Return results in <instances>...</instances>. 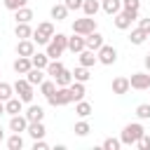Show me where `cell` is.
Returning a JSON list of instances; mask_svg holds the SVG:
<instances>
[{
	"label": "cell",
	"instance_id": "cell-1",
	"mask_svg": "<svg viewBox=\"0 0 150 150\" xmlns=\"http://www.w3.org/2000/svg\"><path fill=\"white\" fill-rule=\"evenodd\" d=\"M145 134V129H143V124H138V122H131V124H127L124 129H122V145H136L138 141H141V136Z\"/></svg>",
	"mask_w": 150,
	"mask_h": 150
},
{
	"label": "cell",
	"instance_id": "cell-2",
	"mask_svg": "<svg viewBox=\"0 0 150 150\" xmlns=\"http://www.w3.org/2000/svg\"><path fill=\"white\" fill-rule=\"evenodd\" d=\"M54 38V23L52 21H42V23H38V28L33 30V42L35 45H49V40Z\"/></svg>",
	"mask_w": 150,
	"mask_h": 150
},
{
	"label": "cell",
	"instance_id": "cell-3",
	"mask_svg": "<svg viewBox=\"0 0 150 150\" xmlns=\"http://www.w3.org/2000/svg\"><path fill=\"white\" fill-rule=\"evenodd\" d=\"M66 49H68V38H66L63 33H54V38H52L49 45H47V56H49V59H59Z\"/></svg>",
	"mask_w": 150,
	"mask_h": 150
},
{
	"label": "cell",
	"instance_id": "cell-4",
	"mask_svg": "<svg viewBox=\"0 0 150 150\" xmlns=\"http://www.w3.org/2000/svg\"><path fill=\"white\" fill-rule=\"evenodd\" d=\"M47 101H49V105H68L70 101H73V94H70V87H56V91L52 94V96H47Z\"/></svg>",
	"mask_w": 150,
	"mask_h": 150
},
{
	"label": "cell",
	"instance_id": "cell-5",
	"mask_svg": "<svg viewBox=\"0 0 150 150\" xmlns=\"http://www.w3.org/2000/svg\"><path fill=\"white\" fill-rule=\"evenodd\" d=\"M96 30V19L94 16H84V19H75L73 21V33H80V35H89Z\"/></svg>",
	"mask_w": 150,
	"mask_h": 150
},
{
	"label": "cell",
	"instance_id": "cell-6",
	"mask_svg": "<svg viewBox=\"0 0 150 150\" xmlns=\"http://www.w3.org/2000/svg\"><path fill=\"white\" fill-rule=\"evenodd\" d=\"M14 91H16V96H19L23 103H30V101H33V96H35V94H33V84H30L26 77L14 82Z\"/></svg>",
	"mask_w": 150,
	"mask_h": 150
},
{
	"label": "cell",
	"instance_id": "cell-7",
	"mask_svg": "<svg viewBox=\"0 0 150 150\" xmlns=\"http://www.w3.org/2000/svg\"><path fill=\"white\" fill-rule=\"evenodd\" d=\"M136 19H138V12H127V9H122V12H117V14H115L112 23H115V28L127 30V28L131 26V21H136Z\"/></svg>",
	"mask_w": 150,
	"mask_h": 150
},
{
	"label": "cell",
	"instance_id": "cell-8",
	"mask_svg": "<svg viewBox=\"0 0 150 150\" xmlns=\"http://www.w3.org/2000/svg\"><path fill=\"white\" fill-rule=\"evenodd\" d=\"M129 82H131V89H138V91L150 89V73L148 70H138V73H134L129 77Z\"/></svg>",
	"mask_w": 150,
	"mask_h": 150
},
{
	"label": "cell",
	"instance_id": "cell-9",
	"mask_svg": "<svg viewBox=\"0 0 150 150\" xmlns=\"http://www.w3.org/2000/svg\"><path fill=\"white\" fill-rule=\"evenodd\" d=\"M96 56H98V63H103V66H112V63L117 61V49L110 47V45H103V47L96 52Z\"/></svg>",
	"mask_w": 150,
	"mask_h": 150
},
{
	"label": "cell",
	"instance_id": "cell-10",
	"mask_svg": "<svg viewBox=\"0 0 150 150\" xmlns=\"http://www.w3.org/2000/svg\"><path fill=\"white\" fill-rule=\"evenodd\" d=\"M28 129V117L26 115H12V120H9V131H16V134H21V131H26Z\"/></svg>",
	"mask_w": 150,
	"mask_h": 150
},
{
	"label": "cell",
	"instance_id": "cell-11",
	"mask_svg": "<svg viewBox=\"0 0 150 150\" xmlns=\"http://www.w3.org/2000/svg\"><path fill=\"white\" fill-rule=\"evenodd\" d=\"M68 49H70L73 54H80L82 49H87V40H84V35L75 33L73 38H68Z\"/></svg>",
	"mask_w": 150,
	"mask_h": 150
},
{
	"label": "cell",
	"instance_id": "cell-12",
	"mask_svg": "<svg viewBox=\"0 0 150 150\" xmlns=\"http://www.w3.org/2000/svg\"><path fill=\"white\" fill-rule=\"evenodd\" d=\"M16 54L30 59V56L35 54V42H33V38H28V40H19V45H16Z\"/></svg>",
	"mask_w": 150,
	"mask_h": 150
},
{
	"label": "cell",
	"instance_id": "cell-13",
	"mask_svg": "<svg viewBox=\"0 0 150 150\" xmlns=\"http://www.w3.org/2000/svg\"><path fill=\"white\" fill-rule=\"evenodd\" d=\"M84 40H87V49H91V52H98L105 42H103V35L101 33H89V35H84Z\"/></svg>",
	"mask_w": 150,
	"mask_h": 150
},
{
	"label": "cell",
	"instance_id": "cell-14",
	"mask_svg": "<svg viewBox=\"0 0 150 150\" xmlns=\"http://www.w3.org/2000/svg\"><path fill=\"white\" fill-rule=\"evenodd\" d=\"M12 68H14V73H19V75H26V73L33 68V61H30L28 56H19V59L12 63Z\"/></svg>",
	"mask_w": 150,
	"mask_h": 150
},
{
	"label": "cell",
	"instance_id": "cell-15",
	"mask_svg": "<svg viewBox=\"0 0 150 150\" xmlns=\"http://www.w3.org/2000/svg\"><path fill=\"white\" fill-rule=\"evenodd\" d=\"M28 136L33 138V141H38V138H45V134H47V129H45V124L42 122H28Z\"/></svg>",
	"mask_w": 150,
	"mask_h": 150
},
{
	"label": "cell",
	"instance_id": "cell-16",
	"mask_svg": "<svg viewBox=\"0 0 150 150\" xmlns=\"http://www.w3.org/2000/svg\"><path fill=\"white\" fill-rule=\"evenodd\" d=\"M77 56H80V66L91 68L94 63H98V56H96V52H91V49H82Z\"/></svg>",
	"mask_w": 150,
	"mask_h": 150
},
{
	"label": "cell",
	"instance_id": "cell-17",
	"mask_svg": "<svg viewBox=\"0 0 150 150\" xmlns=\"http://www.w3.org/2000/svg\"><path fill=\"white\" fill-rule=\"evenodd\" d=\"M5 110H7V115H19V112H23V101L16 96H12L9 101H5Z\"/></svg>",
	"mask_w": 150,
	"mask_h": 150
},
{
	"label": "cell",
	"instance_id": "cell-18",
	"mask_svg": "<svg viewBox=\"0 0 150 150\" xmlns=\"http://www.w3.org/2000/svg\"><path fill=\"white\" fill-rule=\"evenodd\" d=\"M129 89H131L129 77H115L112 80V94H127Z\"/></svg>",
	"mask_w": 150,
	"mask_h": 150
},
{
	"label": "cell",
	"instance_id": "cell-19",
	"mask_svg": "<svg viewBox=\"0 0 150 150\" xmlns=\"http://www.w3.org/2000/svg\"><path fill=\"white\" fill-rule=\"evenodd\" d=\"M101 9L110 16H115L117 12H122V0H103L101 2Z\"/></svg>",
	"mask_w": 150,
	"mask_h": 150
},
{
	"label": "cell",
	"instance_id": "cell-20",
	"mask_svg": "<svg viewBox=\"0 0 150 150\" xmlns=\"http://www.w3.org/2000/svg\"><path fill=\"white\" fill-rule=\"evenodd\" d=\"M26 80H28L33 87H35V84H42V82H45V73H42V68H35V66H33V68L26 73Z\"/></svg>",
	"mask_w": 150,
	"mask_h": 150
},
{
	"label": "cell",
	"instance_id": "cell-21",
	"mask_svg": "<svg viewBox=\"0 0 150 150\" xmlns=\"http://www.w3.org/2000/svg\"><path fill=\"white\" fill-rule=\"evenodd\" d=\"M23 115L28 117V122H42L45 110H42V105H28V110H26Z\"/></svg>",
	"mask_w": 150,
	"mask_h": 150
},
{
	"label": "cell",
	"instance_id": "cell-22",
	"mask_svg": "<svg viewBox=\"0 0 150 150\" xmlns=\"http://www.w3.org/2000/svg\"><path fill=\"white\" fill-rule=\"evenodd\" d=\"M54 80H56V87H70L75 77H73V73H70L68 68H63V70H61V73H59Z\"/></svg>",
	"mask_w": 150,
	"mask_h": 150
},
{
	"label": "cell",
	"instance_id": "cell-23",
	"mask_svg": "<svg viewBox=\"0 0 150 150\" xmlns=\"http://www.w3.org/2000/svg\"><path fill=\"white\" fill-rule=\"evenodd\" d=\"M70 94H73V101L77 103V101H82L84 98V94H87V89H84V82H77V80H73V84H70Z\"/></svg>",
	"mask_w": 150,
	"mask_h": 150
},
{
	"label": "cell",
	"instance_id": "cell-24",
	"mask_svg": "<svg viewBox=\"0 0 150 150\" xmlns=\"http://www.w3.org/2000/svg\"><path fill=\"white\" fill-rule=\"evenodd\" d=\"M30 61H33V66H35V68H42V70H47V66H49V61H52V59L47 56V52H45V54L35 52V54L30 56Z\"/></svg>",
	"mask_w": 150,
	"mask_h": 150
},
{
	"label": "cell",
	"instance_id": "cell-25",
	"mask_svg": "<svg viewBox=\"0 0 150 150\" xmlns=\"http://www.w3.org/2000/svg\"><path fill=\"white\" fill-rule=\"evenodd\" d=\"M14 19H16V23H30V19H33V9H30V7H21V9H16Z\"/></svg>",
	"mask_w": 150,
	"mask_h": 150
},
{
	"label": "cell",
	"instance_id": "cell-26",
	"mask_svg": "<svg viewBox=\"0 0 150 150\" xmlns=\"http://www.w3.org/2000/svg\"><path fill=\"white\" fill-rule=\"evenodd\" d=\"M14 35H16L19 40H28V38H33V28H30L28 23H16Z\"/></svg>",
	"mask_w": 150,
	"mask_h": 150
},
{
	"label": "cell",
	"instance_id": "cell-27",
	"mask_svg": "<svg viewBox=\"0 0 150 150\" xmlns=\"http://www.w3.org/2000/svg\"><path fill=\"white\" fill-rule=\"evenodd\" d=\"M98 9H101V2H98V0H84V5H82L84 16H96Z\"/></svg>",
	"mask_w": 150,
	"mask_h": 150
},
{
	"label": "cell",
	"instance_id": "cell-28",
	"mask_svg": "<svg viewBox=\"0 0 150 150\" xmlns=\"http://www.w3.org/2000/svg\"><path fill=\"white\" fill-rule=\"evenodd\" d=\"M148 38H150V35H148V33H145L143 28H134V30H131V35H129L131 45H143V42H145Z\"/></svg>",
	"mask_w": 150,
	"mask_h": 150
},
{
	"label": "cell",
	"instance_id": "cell-29",
	"mask_svg": "<svg viewBox=\"0 0 150 150\" xmlns=\"http://www.w3.org/2000/svg\"><path fill=\"white\" fill-rule=\"evenodd\" d=\"M91 103H87V101H77L75 103V112H77V117H89L91 115Z\"/></svg>",
	"mask_w": 150,
	"mask_h": 150
},
{
	"label": "cell",
	"instance_id": "cell-30",
	"mask_svg": "<svg viewBox=\"0 0 150 150\" xmlns=\"http://www.w3.org/2000/svg\"><path fill=\"white\" fill-rule=\"evenodd\" d=\"M68 12H70V9H68L66 5H54V7H52V19H56V21H63V19L68 16Z\"/></svg>",
	"mask_w": 150,
	"mask_h": 150
},
{
	"label": "cell",
	"instance_id": "cell-31",
	"mask_svg": "<svg viewBox=\"0 0 150 150\" xmlns=\"http://www.w3.org/2000/svg\"><path fill=\"white\" fill-rule=\"evenodd\" d=\"M7 148H9V150H21V148H23V138H21V134L14 131V134L7 138Z\"/></svg>",
	"mask_w": 150,
	"mask_h": 150
},
{
	"label": "cell",
	"instance_id": "cell-32",
	"mask_svg": "<svg viewBox=\"0 0 150 150\" xmlns=\"http://www.w3.org/2000/svg\"><path fill=\"white\" fill-rule=\"evenodd\" d=\"M63 68H66V66H63V63H61L59 59H52V61H49V66H47V75L56 77V75H59V73H61Z\"/></svg>",
	"mask_w": 150,
	"mask_h": 150
},
{
	"label": "cell",
	"instance_id": "cell-33",
	"mask_svg": "<svg viewBox=\"0 0 150 150\" xmlns=\"http://www.w3.org/2000/svg\"><path fill=\"white\" fill-rule=\"evenodd\" d=\"M40 91H42V96L47 98V96H52L54 91H56V80H45L42 84H40Z\"/></svg>",
	"mask_w": 150,
	"mask_h": 150
},
{
	"label": "cell",
	"instance_id": "cell-34",
	"mask_svg": "<svg viewBox=\"0 0 150 150\" xmlns=\"http://www.w3.org/2000/svg\"><path fill=\"white\" fill-rule=\"evenodd\" d=\"M73 77H75L77 82H87L91 75H89V68H87V66H80V68H75V70H73Z\"/></svg>",
	"mask_w": 150,
	"mask_h": 150
},
{
	"label": "cell",
	"instance_id": "cell-35",
	"mask_svg": "<svg viewBox=\"0 0 150 150\" xmlns=\"http://www.w3.org/2000/svg\"><path fill=\"white\" fill-rule=\"evenodd\" d=\"M12 91H14V84L0 82V101H9L12 98Z\"/></svg>",
	"mask_w": 150,
	"mask_h": 150
},
{
	"label": "cell",
	"instance_id": "cell-36",
	"mask_svg": "<svg viewBox=\"0 0 150 150\" xmlns=\"http://www.w3.org/2000/svg\"><path fill=\"white\" fill-rule=\"evenodd\" d=\"M89 131H91V127H89V122H87V120L82 117V120H80V122L75 124V134H77V136H87Z\"/></svg>",
	"mask_w": 150,
	"mask_h": 150
},
{
	"label": "cell",
	"instance_id": "cell-37",
	"mask_svg": "<svg viewBox=\"0 0 150 150\" xmlns=\"http://www.w3.org/2000/svg\"><path fill=\"white\" fill-rule=\"evenodd\" d=\"M103 148H105V150H120V148H122V138H112V136H110V138L103 141Z\"/></svg>",
	"mask_w": 150,
	"mask_h": 150
},
{
	"label": "cell",
	"instance_id": "cell-38",
	"mask_svg": "<svg viewBox=\"0 0 150 150\" xmlns=\"http://www.w3.org/2000/svg\"><path fill=\"white\" fill-rule=\"evenodd\" d=\"M136 117L138 120H150V103H141L136 108Z\"/></svg>",
	"mask_w": 150,
	"mask_h": 150
},
{
	"label": "cell",
	"instance_id": "cell-39",
	"mask_svg": "<svg viewBox=\"0 0 150 150\" xmlns=\"http://www.w3.org/2000/svg\"><path fill=\"white\" fill-rule=\"evenodd\" d=\"M26 2H28V0H2V5H5L7 9H12V12H16V9L26 7Z\"/></svg>",
	"mask_w": 150,
	"mask_h": 150
},
{
	"label": "cell",
	"instance_id": "cell-40",
	"mask_svg": "<svg viewBox=\"0 0 150 150\" xmlns=\"http://www.w3.org/2000/svg\"><path fill=\"white\" fill-rule=\"evenodd\" d=\"M122 9H127V12H138V9H141V0H122Z\"/></svg>",
	"mask_w": 150,
	"mask_h": 150
},
{
	"label": "cell",
	"instance_id": "cell-41",
	"mask_svg": "<svg viewBox=\"0 0 150 150\" xmlns=\"http://www.w3.org/2000/svg\"><path fill=\"white\" fill-rule=\"evenodd\" d=\"M63 5L70 9V12H75V9H82V5H84V0H63Z\"/></svg>",
	"mask_w": 150,
	"mask_h": 150
},
{
	"label": "cell",
	"instance_id": "cell-42",
	"mask_svg": "<svg viewBox=\"0 0 150 150\" xmlns=\"http://www.w3.org/2000/svg\"><path fill=\"white\" fill-rule=\"evenodd\" d=\"M136 145H138L141 150H150V134H143V136H141V141H138Z\"/></svg>",
	"mask_w": 150,
	"mask_h": 150
},
{
	"label": "cell",
	"instance_id": "cell-43",
	"mask_svg": "<svg viewBox=\"0 0 150 150\" xmlns=\"http://www.w3.org/2000/svg\"><path fill=\"white\" fill-rule=\"evenodd\" d=\"M138 28H143V30L150 35V16H145V19H138Z\"/></svg>",
	"mask_w": 150,
	"mask_h": 150
},
{
	"label": "cell",
	"instance_id": "cell-44",
	"mask_svg": "<svg viewBox=\"0 0 150 150\" xmlns=\"http://www.w3.org/2000/svg\"><path fill=\"white\" fill-rule=\"evenodd\" d=\"M47 148H49V145H47V143H45L42 138H38V141L33 143V150H47Z\"/></svg>",
	"mask_w": 150,
	"mask_h": 150
},
{
	"label": "cell",
	"instance_id": "cell-45",
	"mask_svg": "<svg viewBox=\"0 0 150 150\" xmlns=\"http://www.w3.org/2000/svg\"><path fill=\"white\" fill-rule=\"evenodd\" d=\"M143 63H145V70L150 73V54H145V59H143Z\"/></svg>",
	"mask_w": 150,
	"mask_h": 150
},
{
	"label": "cell",
	"instance_id": "cell-46",
	"mask_svg": "<svg viewBox=\"0 0 150 150\" xmlns=\"http://www.w3.org/2000/svg\"><path fill=\"white\" fill-rule=\"evenodd\" d=\"M5 112H7V110H5V101H0V117H2Z\"/></svg>",
	"mask_w": 150,
	"mask_h": 150
},
{
	"label": "cell",
	"instance_id": "cell-47",
	"mask_svg": "<svg viewBox=\"0 0 150 150\" xmlns=\"http://www.w3.org/2000/svg\"><path fill=\"white\" fill-rule=\"evenodd\" d=\"M2 136H5V134H2V127H0V141H2Z\"/></svg>",
	"mask_w": 150,
	"mask_h": 150
}]
</instances>
